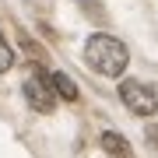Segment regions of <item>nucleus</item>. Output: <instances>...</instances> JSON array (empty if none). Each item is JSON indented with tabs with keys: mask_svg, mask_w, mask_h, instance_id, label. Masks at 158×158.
Wrapping results in <instances>:
<instances>
[{
	"mask_svg": "<svg viewBox=\"0 0 158 158\" xmlns=\"http://www.w3.org/2000/svg\"><path fill=\"white\" fill-rule=\"evenodd\" d=\"M42 74H46V85L53 88V95H60V98H67V102L77 98V85H74L67 74H60V70H42Z\"/></svg>",
	"mask_w": 158,
	"mask_h": 158,
	"instance_id": "nucleus-4",
	"label": "nucleus"
},
{
	"mask_svg": "<svg viewBox=\"0 0 158 158\" xmlns=\"http://www.w3.org/2000/svg\"><path fill=\"white\" fill-rule=\"evenodd\" d=\"M11 63H14V49H11V42L0 35V74H4V70H11Z\"/></svg>",
	"mask_w": 158,
	"mask_h": 158,
	"instance_id": "nucleus-6",
	"label": "nucleus"
},
{
	"mask_svg": "<svg viewBox=\"0 0 158 158\" xmlns=\"http://www.w3.org/2000/svg\"><path fill=\"white\" fill-rule=\"evenodd\" d=\"M119 98L134 116H155L158 113V91L141 81H123L119 85Z\"/></svg>",
	"mask_w": 158,
	"mask_h": 158,
	"instance_id": "nucleus-2",
	"label": "nucleus"
},
{
	"mask_svg": "<svg viewBox=\"0 0 158 158\" xmlns=\"http://www.w3.org/2000/svg\"><path fill=\"white\" fill-rule=\"evenodd\" d=\"M85 63L95 74H102V77H119L127 70V46L116 35L98 32L85 42Z\"/></svg>",
	"mask_w": 158,
	"mask_h": 158,
	"instance_id": "nucleus-1",
	"label": "nucleus"
},
{
	"mask_svg": "<svg viewBox=\"0 0 158 158\" xmlns=\"http://www.w3.org/2000/svg\"><path fill=\"white\" fill-rule=\"evenodd\" d=\"M25 98H28V106L35 109V113H53V109H56V95H53V88L46 85L42 70L25 81Z\"/></svg>",
	"mask_w": 158,
	"mask_h": 158,
	"instance_id": "nucleus-3",
	"label": "nucleus"
},
{
	"mask_svg": "<svg viewBox=\"0 0 158 158\" xmlns=\"http://www.w3.org/2000/svg\"><path fill=\"white\" fill-rule=\"evenodd\" d=\"M102 148H106L113 158H134V148L127 144V137H119V134H102Z\"/></svg>",
	"mask_w": 158,
	"mask_h": 158,
	"instance_id": "nucleus-5",
	"label": "nucleus"
}]
</instances>
